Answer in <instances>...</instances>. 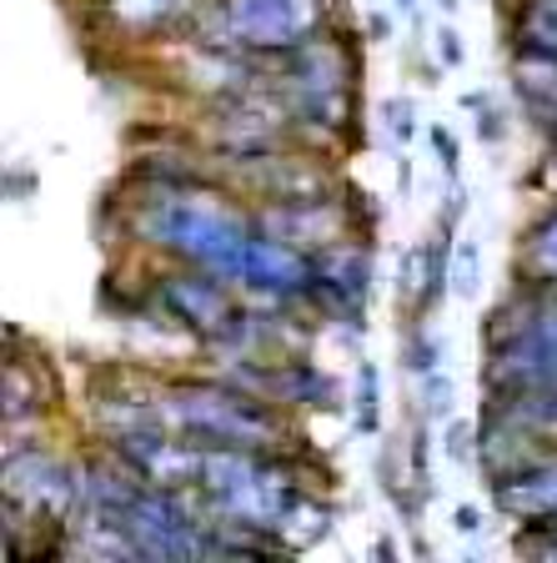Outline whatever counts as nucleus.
<instances>
[{
    "label": "nucleus",
    "mask_w": 557,
    "mask_h": 563,
    "mask_svg": "<svg viewBox=\"0 0 557 563\" xmlns=\"http://www.w3.org/2000/svg\"><path fill=\"white\" fill-rule=\"evenodd\" d=\"M126 236L156 252L161 262L216 272L242 292L246 252L256 236V211L232 197L226 181H197V187H136L126 201Z\"/></svg>",
    "instance_id": "nucleus-1"
},
{
    "label": "nucleus",
    "mask_w": 557,
    "mask_h": 563,
    "mask_svg": "<svg viewBox=\"0 0 557 563\" xmlns=\"http://www.w3.org/2000/svg\"><path fill=\"white\" fill-rule=\"evenodd\" d=\"M302 478V457H291L287 448H201V473L191 493L216 523L281 539V523L312 493Z\"/></svg>",
    "instance_id": "nucleus-2"
},
{
    "label": "nucleus",
    "mask_w": 557,
    "mask_h": 563,
    "mask_svg": "<svg viewBox=\"0 0 557 563\" xmlns=\"http://www.w3.org/2000/svg\"><path fill=\"white\" fill-rule=\"evenodd\" d=\"M161 418L197 448H287L297 438L287 408L232 377H166Z\"/></svg>",
    "instance_id": "nucleus-3"
},
{
    "label": "nucleus",
    "mask_w": 557,
    "mask_h": 563,
    "mask_svg": "<svg viewBox=\"0 0 557 563\" xmlns=\"http://www.w3.org/2000/svg\"><path fill=\"white\" fill-rule=\"evenodd\" d=\"M267 86L281 96L302 146L322 152L347 136V126L357 121V60L347 56V46L332 41V31L287 56H271Z\"/></svg>",
    "instance_id": "nucleus-4"
},
{
    "label": "nucleus",
    "mask_w": 557,
    "mask_h": 563,
    "mask_svg": "<svg viewBox=\"0 0 557 563\" xmlns=\"http://www.w3.org/2000/svg\"><path fill=\"white\" fill-rule=\"evenodd\" d=\"M488 393H533L557 387V287L523 277L488 317Z\"/></svg>",
    "instance_id": "nucleus-5"
},
{
    "label": "nucleus",
    "mask_w": 557,
    "mask_h": 563,
    "mask_svg": "<svg viewBox=\"0 0 557 563\" xmlns=\"http://www.w3.org/2000/svg\"><path fill=\"white\" fill-rule=\"evenodd\" d=\"M332 31V0H207L191 35L246 51L256 60L287 56Z\"/></svg>",
    "instance_id": "nucleus-6"
},
{
    "label": "nucleus",
    "mask_w": 557,
    "mask_h": 563,
    "mask_svg": "<svg viewBox=\"0 0 557 563\" xmlns=\"http://www.w3.org/2000/svg\"><path fill=\"white\" fill-rule=\"evenodd\" d=\"M146 312L166 328L186 332L197 347H211L232 312L242 307V292L232 282H221L216 272H201V267H186V262H161V267L146 277V292H141Z\"/></svg>",
    "instance_id": "nucleus-7"
},
{
    "label": "nucleus",
    "mask_w": 557,
    "mask_h": 563,
    "mask_svg": "<svg viewBox=\"0 0 557 563\" xmlns=\"http://www.w3.org/2000/svg\"><path fill=\"white\" fill-rule=\"evenodd\" d=\"M371 252L367 242L347 236L322 252H312V282H307V307L326 322H342L361 338L367 332V302H371Z\"/></svg>",
    "instance_id": "nucleus-8"
},
{
    "label": "nucleus",
    "mask_w": 557,
    "mask_h": 563,
    "mask_svg": "<svg viewBox=\"0 0 557 563\" xmlns=\"http://www.w3.org/2000/svg\"><path fill=\"white\" fill-rule=\"evenodd\" d=\"M307 282H312V252L287 236L256 227L252 252L242 272V297L256 307H307Z\"/></svg>",
    "instance_id": "nucleus-9"
},
{
    "label": "nucleus",
    "mask_w": 557,
    "mask_h": 563,
    "mask_svg": "<svg viewBox=\"0 0 557 563\" xmlns=\"http://www.w3.org/2000/svg\"><path fill=\"white\" fill-rule=\"evenodd\" d=\"M256 211V227L287 236V242L307 246V252H322L332 242H347L352 232V207L332 197H307V201H271V207H252Z\"/></svg>",
    "instance_id": "nucleus-10"
},
{
    "label": "nucleus",
    "mask_w": 557,
    "mask_h": 563,
    "mask_svg": "<svg viewBox=\"0 0 557 563\" xmlns=\"http://www.w3.org/2000/svg\"><path fill=\"white\" fill-rule=\"evenodd\" d=\"M91 5L111 41L141 46V41H166V35H176L181 25L191 31V21L201 15L207 0H91Z\"/></svg>",
    "instance_id": "nucleus-11"
},
{
    "label": "nucleus",
    "mask_w": 557,
    "mask_h": 563,
    "mask_svg": "<svg viewBox=\"0 0 557 563\" xmlns=\"http://www.w3.org/2000/svg\"><path fill=\"white\" fill-rule=\"evenodd\" d=\"M492 504L502 518L523 528H547L557 523V448L543 453L537 463L508 473V478H492Z\"/></svg>",
    "instance_id": "nucleus-12"
},
{
    "label": "nucleus",
    "mask_w": 557,
    "mask_h": 563,
    "mask_svg": "<svg viewBox=\"0 0 557 563\" xmlns=\"http://www.w3.org/2000/svg\"><path fill=\"white\" fill-rule=\"evenodd\" d=\"M51 402H56V383L46 377V367L31 363V357H11L5 363V387H0L5 433H41Z\"/></svg>",
    "instance_id": "nucleus-13"
},
{
    "label": "nucleus",
    "mask_w": 557,
    "mask_h": 563,
    "mask_svg": "<svg viewBox=\"0 0 557 563\" xmlns=\"http://www.w3.org/2000/svg\"><path fill=\"white\" fill-rule=\"evenodd\" d=\"M453 246L457 227L442 222L437 232L422 242V287H417V317H432L442 307V297L453 292Z\"/></svg>",
    "instance_id": "nucleus-14"
},
{
    "label": "nucleus",
    "mask_w": 557,
    "mask_h": 563,
    "mask_svg": "<svg viewBox=\"0 0 557 563\" xmlns=\"http://www.w3.org/2000/svg\"><path fill=\"white\" fill-rule=\"evenodd\" d=\"M488 408L502 418L523 422L533 433L557 438V387H533V393H488Z\"/></svg>",
    "instance_id": "nucleus-15"
},
{
    "label": "nucleus",
    "mask_w": 557,
    "mask_h": 563,
    "mask_svg": "<svg viewBox=\"0 0 557 563\" xmlns=\"http://www.w3.org/2000/svg\"><path fill=\"white\" fill-rule=\"evenodd\" d=\"M517 267L533 282H553L557 287V207L537 211L523 232V252H517Z\"/></svg>",
    "instance_id": "nucleus-16"
},
{
    "label": "nucleus",
    "mask_w": 557,
    "mask_h": 563,
    "mask_svg": "<svg viewBox=\"0 0 557 563\" xmlns=\"http://www.w3.org/2000/svg\"><path fill=\"white\" fill-rule=\"evenodd\" d=\"M352 428H357L361 438L382 433V373H377V363H367V357L357 363V387H352Z\"/></svg>",
    "instance_id": "nucleus-17"
},
{
    "label": "nucleus",
    "mask_w": 557,
    "mask_h": 563,
    "mask_svg": "<svg viewBox=\"0 0 557 563\" xmlns=\"http://www.w3.org/2000/svg\"><path fill=\"white\" fill-rule=\"evenodd\" d=\"M402 363H406V373H412V377L437 373V367L447 363V347H442V338L427 328V322H417V328L406 332V342H402Z\"/></svg>",
    "instance_id": "nucleus-18"
},
{
    "label": "nucleus",
    "mask_w": 557,
    "mask_h": 563,
    "mask_svg": "<svg viewBox=\"0 0 557 563\" xmlns=\"http://www.w3.org/2000/svg\"><path fill=\"white\" fill-rule=\"evenodd\" d=\"M417 398H422V418H427V422L457 418V412H453L457 387H453V377H447V367H437V373H422V377H417Z\"/></svg>",
    "instance_id": "nucleus-19"
},
{
    "label": "nucleus",
    "mask_w": 557,
    "mask_h": 563,
    "mask_svg": "<svg viewBox=\"0 0 557 563\" xmlns=\"http://www.w3.org/2000/svg\"><path fill=\"white\" fill-rule=\"evenodd\" d=\"M477 287H482V246H477V236H457V246H453V292L477 297Z\"/></svg>",
    "instance_id": "nucleus-20"
},
{
    "label": "nucleus",
    "mask_w": 557,
    "mask_h": 563,
    "mask_svg": "<svg viewBox=\"0 0 557 563\" xmlns=\"http://www.w3.org/2000/svg\"><path fill=\"white\" fill-rule=\"evenodd\" d=\"M387 117V136L397 141V146H406V141L417 136V106H412V96H392V101L382 106Z\"/></svg>",
    "instance_id": "nucleus-21"
},
{
    "label": "nucleus",
    "mask_w": 557,
    "mask_h": 563,
    "mask_svg": "<svg viewBox=\"0 0 557 563\" xmlns=\"http://www.w3.org/2000/svg\"><path fill=\"white\" fill-rule=\"evenodd\" d=\"M442 438H447V457L453 463H477V428L463 418H447L442 422Z\"/></svg>",
    "instance_id": "nucleus-22"
},
{
    "label": "nucleus",
    "mask_w": 557,
    "mask_h": 563,
    "mask_svg": "<svg viewBox=\"0 0 557 563\" xmlns=\"http://www.w3.org/2000/svg\"><path fill=\"white\" fill-rule=\"evenodd\" d=\"M432 146H437V156H442V172H447V181H457V172H463V146H457V136L447 126H437L432 121Z\"/></svg>",
    "instance_id": "nucleus-23"
},
{
    "label": "nucleus",
    "mask_w": 557,
    "mask_h": 563,
    "mask_svg": "<svg viewBox=\"0 0 557 563\" xmlns=\"http://www.w3.org/2000/svg\"><path fill=\"white\" fill-rule=\"evenodd\" d=\"M437 56H442V66H463L467 46H463V35H457L453 25H442L437 31Z\"/></svg>",
    "instance_id": "nucleus-24"
},
{
    "label": "nucleus",
    "mask_w": 557,
    "mask_h": 563,
    "mask_svg": "<svg viewBox=\"0 0 557 563\" xmlns=\"http://www.w3.org/2000/svg\"><path fill=\"white\" fill-rule=\"evenodd\" d=\"M523 15H527V21H537V25H543V31L557 41V0H527Z\"/></svg>",
    "instance_id": "nucleus-25"
},
{
    "label": "nucleus",
    "mask_w": 557,
    "mask_h": 563,
    "mask_svg": "<svg viewBox=\"0 0 557 563\" xmlns=\"http://www.w3.org/2000/svg\"><path fill=\"white\" fill-rule=\"evenodd\" d=\"M453 528L463 533V539H477V533H482V514H477L472 504H463V508L453 514Z\"/></svg>",
    "instance_id": "nucleus-26"
},
{
    "label": "nucleus",
    "mask_w": 557,
    "mask_h": 563,
    "mask_svg": "<svg viewBox=\"0 0 557 563\" xmlns=\"http://www.w3.org/2000/svg\"><path fill=\"white\" fill-rule=\"evenodd\" d=\"M5 191H11V201L21 197V191H35V176H21V172L11 166V181H5Z\"/></svg>",
    "instance_id": "nucleus-27"
},
{
    "label": "nucleus",
    "mask_w": 557,
    "mask_h": 563,
    "mask_svg": "<svg viewBox=\"0 0 557 563\" xmlns=\"http://www.w3.org/2000/svg\"><path fill=\"white\" fill-rule=\"evenodd\" d=\"M392 5L406 15V21H417V5H422V0H392Z\"/></svg>",
    "instance_id": "nucleus-28"
},
{
    "label": "nucleus",
    "mask_w": 557,
    "mask_h": 563,
    "mask_svg": "<svg viewBox=\"0 0 557 563\" xmlns=\"http://www.w3.org/2000/svg\"><path fill=\"white\" fill-rule=\"evenodd\" d=\"M371 553H377V559H397V543L392 539H377V549H371Z\"/></svg>",
    "instance_id": "nucleus-29"
},
{
    "label": "nucleus",
    "mask_w": 557,
    "mask_h": 563,
    "mask_svg": "<svg viewBox=\"0 0 557 563\" xmlns=\"http://www.w3.org/2000/svg\"><path fill=\"white\" fill-rule=\"evenodd\" d=\"M432 5H437L442 15H457V5H463V0H432Z\"/></svg>",
    "instance_id": "nucleus-30"
}]
</instances>
